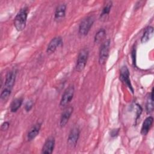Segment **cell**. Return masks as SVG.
Segmentation results:
<instances>
[{
    "instance_id": "obj_1",
    "label": "cell",
    "mask_w": 154,
    "mask_h": 154,
    "mask_svg": "<svg viewBox=\"0 0 154 154\" xmlns=\"http://www.w3.org/2000/svg\"><path fill=\"white\" fill-rule=\"evenodd\" d=\"M16 74L17 71L15 69H13L7 73L5 80L4 89L1 93V100L5 101L10 96L15 82Z\"/></svg>"
},
{
    "instance_id": "obj_2",
    "label": "cell",
    "mask_w": 154,
    "mask_h": 154,
    "mask_svg": "<svg viewBox=\"0 0 154 154\" xmlns=\"http://www.w3.org/2000/svg\"><path fill=\"white\" fill-rule=\"evenodd\" d=\"M28 13V8L27 7L22 8L17 13L14 20V25L18 31H21L25 28Z\"/></svg>"
},
{
    "instance_id": "obj_3",
    "label": "cell",
    "mask_w": 154,
    "mask_h": 154,
    "mask_svg": "<svg viewBox=\"0 0 154 154\" xmlns=\"http://www.w3.org/2000/svg\"><path fill=\"white\" fill-rule=\"evenodd\" d=\"M88 55L89 51L87 48H84L80 51L77 58L75 66L76 71L81 72L84 69L87 62Z\"/></svg>"
},
{
    "instance_id": "obj_4",
    "label": "cell",
    "mask_w": 154,
    "mask_h": 154,
    "mask_svg": "<svg viewBox=\"0 0 154 154\" xmlns=\"http://www.w3.org/2000/svg\"><path fill=\"white\" fill-rule=\"evenodd\" d=\"M94 22V18L93 16H90L84 19L79 26V33L81 35H86L88 33L91 27Z\"/></svg>"
},
{
    "instance_id": "obj_5",
    "label": "cell",
    "mask_w": 154,
    "mask_h": 154,
    "mask_svg": "<svg viewBox=\"0 0 154 154\" xmlns=\"http://www.w3.org/2000/svg\"><path fill=\"white\" fill-rule=\"evenodd\" d=\"M109 45L110 40L108 39L105 40L100 46L99 55V63L101 65L104 64L108 59L109 55Z\"/></svg>"
},
{
    "instance_id": "obj_6",
    "label": "cell",
    "mask_w": 154,
    "mask_h": 154,
    "mask_svg": "<svg viewBox=\"0 0 154 154\" xmlns=\"http://www.w3.org/2000/svg\"><path fill=\"white\" fill-rule=\"evenodd\" d=\"M75 93V88L73 85H70L64 91L61 99L60 100V105L61 106H66L72 99Z\"/></svg>"
},
{
    "instance_id": "obj_7",
    "label": "cell",
    "mask_w": 154,
    "mask_h": 154,
    "mask_svg": "<svg viewBox=\"0 0 154 154\" xmlns=\"http://www.w3.org/2000/svg\"><path fill=\"white\" fill-rule=\"evenodd\" d=\"M120 79L129 88L132 93H134V89L129 78V72L126 66H123L121 68L120 71Z\"/></svg>"
},
{
    "instance_id": "obj_8",
    "label": "cell",
    "mask_w": 154,
    "mask_h": 154,
    "mask_svg": "<svg viewBox=\"0 0 154 154\" xmlns=\"http://www.w3.org/2000/svg\"><path fill=\"white\" fill-rule=\"evenodd\" d=\"M79 134L80 131L78 128L74 127L73 129H72L67 138V143L69 146L71 147L76 146L79 139Z\"/></svg>"
},
{
    "instance_id": "obj_9",
    "label": "cell",
    "mask_w": 154,
    "mask_h": 154,
    "mask_svg": "<svg viewBox=\"0 0 154 154\" xmlns=\"http://www.w3.org/2000/svg\"><path fill=\"white\" fill-rule=\"evenodd\" d=\"M63 43L62 38L60 36H57L52 38L48 45L46 52L48 54L53 53Z\"/></svg>"
},
{
    "instance_id": "obj_10",
    "label": "cell",
    "mask_w": 154,
    "mask_h": 154,
    "mask_svg": "<svg viewBox=\"0 0 154 154\" xmlns=\"http://www.w3.org/2000/svg\"><path fill=\"white\" fill-rule=\"evenodd\" d=\"M73 111V108L72 106H68L63 111L60 121V125L61 128L64 127L67 123L72 112Z\"/></svg>"
},
{
    "instance_id": "obj_11",
    "label": "cell",
    "mask_w": 154,
    "mask_h": 154,
    "mask_svg": "<svg viewBox=\"0 0 154 154\" xmlns=\"http://www.w3.org/2000/svg\"><path fill=\"white\" fill-rule=\"evenodd\" d=\"M55 146V138L53 137H49L45 142L42 149V153L45 154L52 153Z\"/></svg>"
},
{
    "instance_id": "obj_12",
    "label": "cell",
    "mask_w": 154,
    "mask_h": 154,
    "mask_svg": "<svg viewBox=\"0 0 154 154\" xmlns=\"http://www.w3.org/2000/svg\"><path fill=\"white\" fill-rule=\"evenodd\" d=\"M66 5L64 4H60L56 8L55 14H54V19L56 21L59 22L63 20L66 14Z\"/></svg>"
},
{
    "instance_id": "obj_13",
    "label": "cell",
    "mask_w": 154,
    "mask_h": 154,
    "mask_svg": "<svg viewBox=\"0 0 154 154\" xmlns=\"http://www.w3.org/2000/svg\"><path fill=\"white\" fill-rule=\"evenodd\" d=\"M153 122V119L152 116H149L144 120L141 129V134L143 135H146L147 134L152 126Z\"/></svg>"
},
{
    "instance_id": "obj_14",
    "label": "cell",
    "mask_w": 154,
    "mask_h": 154,
    "mask_svg": "<svg viewBox=\"0 0 154 154\" xmlns=\"http://www.w3.org/2000/svg\"><path fill=\"white\" fill-rule=\"evenodd\" d=\"M40 128H41V123H37L30 129L27 135L28 141H31L35 138V137L38 135V134L40 132Z\"/></svg>"
},
{
    "instance_id": "obj_15",
    "label": "cell",
    "mask_w": 154,
    "mask_h": 154,
    "mask_svg": "<svg viewBox=\"0 0 154 154\" xmlns=\"http://www.w3.org/2000/svg\"><path fill=\"white\" fill-rule=\"evenodd\" d=\"M153 28L150 26L147 27L141 38V43H145L147 42H148L153 36Z\"/></svg>"
},
{
    "instance_id": "obj_16",
    "label": "cell",
    "mask_w": 154,
    "mask_h": 154,
    "mask_svg": "<svg viewBox=\"0 0 154 154\" xmlns=\"http://www.w3.org/2000/svg\"><path fill=\"white\" fill-rule=\"evenodd\" d=\"M112 1H108L105 4V5H104V7L102 9V13L100 15V18L101 20H105L107 18V17L110 12L111 8L112 7Z\"/></svg>"
},
{
    "instance_id": "obj_17",
    "label": "cell",
    "mask_w": 154,
    "mask_h": 154,
    "mask_svg": "<svg viewBox=\"0 0 154 154\" xmlns=\"http://www.w3.org/2000/svg\"><path fill=\"white\" fill-rule=\"evenodd\" d=\"M22 102H23V99L22 97H19L14 99L10 105L11 112H16L22 105Z\"/></svg>"
},
{
    "instance_id": "obj_18",
    "label": "cell",
    "mask_w": 154,
    "mask_h": 154,
    "mask_svg": "<svg viewBox=\"0 0 154 154\" xmlns=\"http://www.w3.org/2000/svg\"><path fill=\"white\" fill-rule=\"evenodd\" d=\"M146 111L147 113H151L153 111V89L152 88L150 94L148 97L146 102Z\"/></svg>"
},
{
    "instance_id": "obj_19",
    "label": "cell",
    "mask_w": 154,
    "mask_h": 154,
    "mask_svg": "<svg viewBox=\"0 0 154 154\" xmlns=\"http://www.w3.org/2000/svg\"><path fill=\"white\" fill-rule=\"evenodd\" d=\"M105 36V30L103 28L100 29L95 34L94 42L96 43H100Z\"/></svg>"
},
{
    "instance_id": "obj_20",
    "label": "cell",
    "mask_w": 154,
    "mask_h": 154,
    "mask_svg": "<svg viewBox=\"0 0 154 154\" xmlns=\"http://www.w3.org/2000/svg\"><path fill=\"white\" fill-rule=\"evenodd\" d=\"M32 106H33V102H32V101H31V100L28 101V102L26 103V104H25V110H26L27 112H28V111H29L31 109V108H32Z\"/></svg>"
},
{
    "instance_id": "obj_21",
    "label": "cell",
    "mask_w": 154,
    "mask_h": 154,
    "mask_svg": "<svg viewBox=\"0 0 154 154\" xmlns=\"http://www.w3.org/2000/svg\"><path fill=\"white\" fill-rule=\"evenodd\" d=\"M9 125H10V123L8 122H4L1 126V129L2 131H6L8 129V128H9Z\"/></svg>"
},
{
    "instance_id": "obj_22",
    "label": "cell",
    "mask_w": 154,
    "mask_h": 154,
    "mask_svg": "<svg viewBox=\"0 0 154 154\" xmlns=\"http://www.w3.org/2000/svg\"><path fill=\"white\" fill-rule=\"evenodd\" d=\"M132 63L134 64H135V58H136V49L134 48L132 51Z\"/></svg>"
},
{
    "instance_id": "obj_23",
    "label": "cell",
    "mask_w": 154,
    "mask_h": 154,
    "mask_svg": "<svg viewBox=\"0 0 154 154\" xmlns=\"http://www.w3.org/2000/svg\"><path fill=\"white\" fill-rule=\"evenodd\" d=\"M119 134V129H113L111 131V133H110V135L112 137H114L116 136H117Z\"/></svg>"
}]
</instances>
